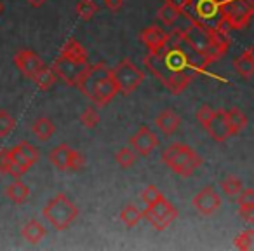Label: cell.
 <instances>
[{"instance_id":"1","label":"cell","mask_w":254,"mask_h":251,"mask_svg":"<svg viewBox=\"0 0 254 251\" xmlns=\"http://www.w3.org/2000/svg\"><path fill=\"white\" fill-rule=\"evenodd\" d=\"M183 16L188 19V25L176 30L178 35H180L191 49L197 51L198 54H202L209 63L218 61L230 47L228 35L218 32L214 26H209L207 23L200 21V19H197L195 16H190L187 12V9H185Z\"/></svg>"},{"instance_id":"2","label":"cell","mask_w":254,"mask_h":251,"mask_svg":"<svg viewBox=\"0 0 254 251\" xmlns=\"http://www.w3.org/2000/svg\"><path fill=\"white\" fill-rule=\"evenodd\" d=\"M77 87L96 106H106L119 94V87H117V82L113 79L112 68L106 67V63L89 65Z\"/></svg>"},{"instance_id":"3","label":"cell","mask_w":254,"mask_h":251,"mask_svg":"<svg viewBox=\"0 0 254 251\" xmlns=\"http://www.w3.org/2000/svg\"><path fill=\"white\" fill-rule=\"evenodd\" d=\"M145 67L152 72L153 77H157L164 84V87L171 94H181L185 89L193 81V75L174 72L169 65L164 61L162 53H148L145 56Z\"/></svg>"},{"instance_id":"4","label":"cell","mask_w":254,"mask_h":251,"mask_svg":"<svg viewBox=\"0 0 254 251\" xmlns=\"http://www.w3.org/2000/svg\"><path fill=\"white\" fill-rule=\"evenodd\" d=\"M162 163L169 167L173 173L188 178L202 166V157L197 150L185 143H173L162 152Z\"/></svg>"},{"instance_id":"5","label":"cell","mask_w":254,"mask_h":251,"mask_svg":"<svg viewBox=\"0 0 254 251\" xmlns=\"http://www.w3.org/2000/svg\"><path fill=\"white\" fill-rule=\"evenodd\" d=\"M78 206L64 192L56 194L42 209V216L56 230H66L78 218Z\"/></svg>"},{"instance_id":"6","label":"cell","mask_w":254,"mask_h":251,"mask_svg":"<svg viewBox=\"0 0 254 251\" xmlns=\"http://www.w3.org/2000/svg\"><path fill=\"white\" fill-rule=\"evenodd\" d=\"M112 74L117 82L119 92L124 96L132 94V92L143 84V81H145V72H143L134 61L129 60V58L120 60V63L113 68Z\"/></svg>"},{"instance_id":"7","label":"cell","mask_w":254,"mask_h":251,"mask_svg":"<svg viewBox=\"0 0 254 251\" xmlns=\"http://www.w3.org/2000/svg\"><path fill=\"white\" fill-rule=\"evenodd\" d=\"M143 218H146L150 222V225L155 230L162 232L166 230L174 220L178 218V208L171 201H167L166 195H160L155 202L145 206L143 209Z\"/></svg>"},{"instance_id":"8","label":"cell","mask_w":254,"mask_h":251,"mask_svg":"<svg viewBox=\"0 0 254 251\" xmlns=\"http://www.w3.org/2000/svg\"><path fill=\"white\" fill-rule=\"evenodd\" d=\"M49 163L60 171H82L85 166V157L68 143H61L49 152Z\"/></svg>"},{"instance_id":"9","label":"cell","mask_w":254,"mask_h":251,"mask_svg":"<svg viewBox=\"0 0 254 251\" xmlns=\"http://www.w3.org/2000/svg\"><path fill=\"white\" fill-rule=\"evenodd\" d=\"M7 154H9V159L12 161L16 169L21 174L28 173L30 167L39 163V159H40L39 149L28 142H19L18 145H14L12 149H7Z\"/></svg>"},{"instance_id":"10","label":"cell","mask_w":254,"mask_h":251,"mask_svg":"<svg viewBox=\"0 0 254 251\" xmlns=\"http://www.w3.org/2000/svg\"><path fill=\"white\" fill-rule=\"evenodd\" d=\"M51 68H53V72L56 74L58 79L64 81L68 85H75V87H77L80 79L84 77L85 70L89 68V63H85V65L73 63V61H68V60H64V58L58 56L56 60H54V63L51 65Z\"/></svg>"},{"instance_id":"11","label":"cell","mask_w":254,"mask_h":251,"mask_svg":"<svg viewBox=\"0 0 254 251\" xmlns=\"http://www.w3.org/2000/svg\"><path fill=\"white\" fill-rule=\"evenodd\" d=\"M191 204H193L195 211L202 216H211L221 208V197L219 194L214 190V187L207 185L202 190H198L197 194L191 199Z\"/></svg>"},{"instance_id":"12","label":"cell","mask_w":254,"mask_h":251,"mask_svg":"<svg viewBox=\"0 0 254 251\" xmlns=\"http://www.w3.org/2000/svg\"><path fill=\"white\" fill-rule=\"evenodd\" d=\"M129 143H131V149H134V152L138 156L148 157L159 145V136L148 126H139L138 131L131 136Z\"/></svg>"},{"instance_id":"13","label":"cell","mask_w":254,"mask_h":251,"mask_svg":"<svg viewBox=\"0 0 254 251\" xmlns=\"http://www.w3.org/2000/svg\"><path fill=\"white\" fill-rule=\"evenodd\" d=\"M205 131L209 133L214 142L223 143L232 136L228 128V120H226V110L225 108H218L212 112V115L209 117V120L204 124Z\"/></svg>"},{"instance_id":"14","label":"cell","mask_w":254,"mask_h":251,"mask_svg":"<svg viewBox=\"0 0 254 251\" xmlns=\"http://www.w3.org/2000/svg\"><path fill=\"white\" fill-rule=\"evenodd\" d=\"M139 40L146 46V49L150 53H162L171 42V33L164 32L160 26L152 25L146 26V28L141 30L139 33Z\"/></svg>"},{"instance_id":"15","label":"cell","mask_w":254,"mask_h":251,"mask_svg":"<svg viewBox=\"0 0 254 251\" xmlns=\"http://www.w3.org/2000/svg\"><path fill=\"white\" fill-rule=\"evenodd\" d=\"M14 65L25 77L32 79L33 75H35V72L39 70V68H42L46 63H44L42 58H40L35 51L21 49L14 54Z\"/></svg>"},{"instance_id":"16","label":"cell","mask_w":254,"mask_h":251,"mask_svg":"<svg viewBox=\"0 0 254 251\" xmlns=\"http://www.w3.org/2000/svg\"><path fill=\"white\" fill-rule=\"evenodd\" d=\"M60 56L68 61H73V63H80V65L89 63L87 51H85L84 47H82V44L78 42L77 39H73V37L64 42V46L61 47V51H60Z\"/></svg>"},{"instance_id":"17","label":"cell","mask_w":254,"mask_h":251,"mask_svg":"<svg viewBox=\"0 0 254 251\" xmlns=\"http://www.w3.org/2000/svg\"><path fill=\"white\" fill-rule=\"evenodd\" d=\"M195 18L200 21H211L218 19L219 16V0H191Z\"/></svg>"},{"instance_id":"18","label":"cell","mask_w":254,"mask_h":251,"mask_svg":"<svg viewBox=\"0 0 254 251\" xmlns=\"http://www.w3.org/2000/svg\"><path fill=\"white\" fill-rule=\"evenodd\" d=\"M181 124V117L178 115L174 110H162L159 115L155 117V126L160 129V133L166 136H171L178 131Z\"/></svg>"},{"instance_id":"19","label":"cell","mask_w":254,"mask_h":251,"mask_svg":"<svg viewBox=\"0 0 254 251\" xmlns=\"http://www.w3.org/2000/svg\"><path fill=\"white\" fill-rule=\"evenodd\" d=\"M233 70L240 75L242 79L246 81H251L254 75V54H253V49L247 47L244 53H240L239 56L233 58Z\"/></svg>"},{"instance_id":"20","label":"cell","mask_w":254,"mask_h":251,"mask_svg":"<svg viewBox=\"0 0 254 251\" xmlns=\"http://www.w3.org/2000/svg\"><path fill=\"white\" fill-rule=\"evenodd\" d=\"M226 120H228V128L232 136H237L247 128L249 119H247V113L244 110H240L239 106H232V108L226 110Z\"/></svg>"},{"instance_id":"21","label":"cell","mask_w":254,"mask_h":251,"mask_svg":"<svg viewBox=\"0 0 254 251\" xmlns=\"http://www.w3.org/2000/svg\"><path fill=\"white\" fill-rule=\"evenodd\" d=\"M4 194H5V197H7L9 201L19 206V204H25V202L28 201L30 187L26 183H23L19 178H16V181H12V183H9L7 187H5Z\"/></svg>"},{"instance_id":"22","label":"cell","mask_w":254,"mask_h":251,"mask_svg":"<svg viewBox=\"0 0 254 251\" xmlns=\"http://www.w3.org/2000/svg\"><path fill=\"white\" fill-rule=\"evenodd\" d=\"M47 230L39 220H30L21 227V237L30 244H39L46 237Z\"/></svg>"},{"instance_id":"23","label":"cell","mask_w":254,"mask_h":251,"mask_svg":"<svg viewBox=\"0 0 254 251\" xmlns=\"http://www.w3.org/2000/svg\"><path fill=\"white\" fill-rule=\"evenodd\" d=\"M32 133L40 140V142H47L54 136L56 133V126L49 117H39L35 122L32 124Z\"/></svg>"},{"instance_id":"24","label":"cell","mask_w":254,"mask_h":251,"mask_svg":"<svg viewBox=\"0 0 254 251\" xmlns=\"http://www.w3.org/2000/svg\"><path fill=\"white\" fill-rule=\"evenodd\" d=\"M183 14H185V9L176 7V5L169 4V2H166L164 5H160V9L157 11L159 19L166 26H174L178 21H180V18H183Z\"/></svg>"},{"instance_id":"25","label":"cell","mask_w":254,"mask_h":251,"mask_svg":"<svg viewBox=\"0 0 254 251\" xmlns=\"http://www.w3.org/2000/svg\"><path fill=\"white\" fill-rule=\"evenodd\" d=\"M56 79L58 77L53 72V68L47 67V65H44L42 68H39V70L35 72V75L32 77V81L39 85L40 91H49V89L54 85V82H56Z\"/></svg>"},{"instance_id":"26","label":"cell","mask_w":254,"mask_h":251,"mask_svg":"<svg viewBox=\"0 0 254 251\" xmlns=\"http://www.w3.org/2000/svg\"><path fill=\"white\" fill-rule=\"evenodd\" d=\"M119 218L124 225L129 227V229H132V227H136L143 220V209H139L136 204H127L122 208Z\"/></svg>"},{"instance_id":"27","label":"cell","mask_w":254,"mask_h":251,"mask_svg":"<svg viewBox=\"0 0 254 251\" xmlns=\"http://www.w3.org/2000/svg\"><path fill=\"white\" fill-rule=\"evenodd\" d=\"M98 11L99 7L94 0H78L77 5H75V12H77L82 21H91Z\"/></svg>"},{"instance_id":"28","label":"cell","mask_w":254,"mask_h":251,"mask_svg":"<svg viewBox=\"0 0 254 251\" xmlns=\"http://www.w3.org/2000/svg\"><path fill=\"white\" fill-rule=\"evenodd\" d=\"M136 161H138V154H136L134 149H131V147H124V149H120L119 152L115 154V163L119 164L120 167H124V169L132 167L136 164Z\"/></svg>"},{"instance_id":"29","label":"cell","mask_w":254,"mask_h":251,"mask_svg":"<svg viewBox=\"0 0 254 251\" xmlns=\"http://www.w3.org/2000/svg\"><path fill=\"white\" fill-rule=\"evenodd\" d=\"M219 187H221L223 194L235 197V195L239 194V192L244 188V183H242V180H240V178H237V176H233V174H230V176L223 178V180L219 181Z\"/></svg>"},{"instance_id":"30","label":"cell","mask_w":254,"mask_h":251,"mask_svg":"<svg viewBox=\"0 0 254 251\" xmlns=\"http://www.w3.org/2000/svg\"><path fill=\"white\" fill-rule=\"evenodd\" d=\"M16 128V119L7 112V110H0V140L7 138Z\"/></svg>"},{"instance_id":"31","label":"cell","mask_w":254,"mask_h":251,"mask_svg":"<svg viewBox=\"0 0 254 251\" xmlns=\"http://www.w3.org/2000/svg\"><path fill=\"white\" fill-rule=\"evenodd\" d=\"M0 174H9V176H14V178L21 176V173L16 169L12 161L9 159L7 149H0Z\"/></svg>"},{"instance_id":"32","label":"cell","mask_w":254,"mask_h":251,"mask_svg":"<svg viewBox=\"0 0 254 251\" xmlns=\"http://www.w3.org/2000/svg\"><path fill=\"white\" fill-rule=\"evenodd\" d=\"M253 244H254V230L253 229H247L244 232H240L239 236L233 239V246L240 251H249L253 250Z\"/></svg>"},{"instance_id":"33","label":"cell","mask_w":254,"mask_h":251,"mask_svg":"<svg viewBox=\"0 0 254 251\" xmlns=\"http://www.w3.org/2000/svg\"><path fill=\"white\" fill-rule=\"evenodd\" d=\"M78 120H80V124L84 126V128L92 129V128H96V126L99 124L101 117H99V112L94 108V106H87V108H85L84 112L80 113Z\"/></svg>"},{"instance_id":"34","label":"cell","mask_w":254,"mask_h":251,"mask_svg":"<svg viewBox=\"0 0 254 251\" xmlns=\"http://www.w3.org/2000/svg\"><path fill=\"white\" fill-rule=\"evenodd\" d=\"M160 195H162V192H160L155 185H148V187L143 190L141 199H143V202H145V206H148V204H152V202H155Z\"/></svg>"},{"instance_id":"35","label":"cell","mask_w":254,"mask_h":251,"mask_svg":"<svg viewBox=\"0 0 254 251\" xmlns=\"http://www.w3.org/2000/svg\"><path fill=\"white\" fill-rule=\"evenodd\" d=\"M237 206H254L253 188H242V190L237 194Z\"/></svg>"},{"instance_id":"36","label":"cell","mask_w":254,"mask_h":251,"mask_svg":"<svg viewBox=\"0 0 254 251\" xmlns=\"http://www.w3.org/2000/svg\"><path fill=\"white\" fill-rule=\"evenodd\" d=\"M212 112H214V108H211L209 105H202L200 108H198L197 112H195V119H197L198 122H200L202 126H204V124L209 120V117L212 115Z\"/></svg>"},{"instance_id":"37","label":"cell","mask_w":254,"mask_h":251,"mask_svg":"<svg viewBox=\"0 0 254 251\" xmlns=\"http://www.w3.org/2000/svg\"><path fill=\"white\" fill-rule=\"evenodd\" d=\"M239 216L247 223H254V206H239Z\"/></svg>"},{"instance_id":"38","label":"cell","mask_w":254,"mask_h":251,"mask_svg":"<svg viewBox=\"0 0 254 251\" xmlns=\"http://www.w3.org/2000/svg\"><path fill=\"white\" fill-rule=\"evenodd\" d=\"M105 5L110 9L112 12H119L124 5V0H105Z\"/></svg>"},{"instance_id":"39","label":"cell","mask_w":254,"mask_h":251,"mask_svg":"<svg viewBox=\"0 0 254 251\" xmlns=\"http://www.w3.org/2000/svg\"><path fill=\"white\" fill-rule=\"evenodd\" d=\"M166 2H169V4L176 5V7H180V9H187V7H190V4H191V0H166Z\"/></svg>"},{"instance_id":"40","label":"cell","mask_w":254,"mask_h":251,"mask_svg":"<svg viewBox=\"0 0 254 251\" xmlns=\"http://www.w3.org/2000/svg\"><path fill=\"white\" fill-rule=\"evenodd\" d=\"M25 2L30 5V7H33V9H39V7H42V5L46 4L47 0H25Z\"/></svg>"},{"instance_id":"41","label":"cell","mask_w":254,"mask_h":251,"mask_svg":"<svg viewBox=\"0 0 254 251\" xmlns=\"http://www.w3.org/2000/svg\"><path fill=\"white\" fill-rule=\"evenodd\" d=\"M4 11H5V7H4V2H2V0H0V16L4 14Z\"/></svg>"},{"instance_id":"42","label":"cell","mask_w":254,"mask_h":251,"mask_svg":"<svg viewBox=\"0 0 254 251\" xmlns=\"http://www.w3.org/2000/svg\"><path fill=\"white\" fill-rule=\"evenodd\" d=\"M219 2H221V0H219Z\"/></svg>"}]
</instances>
